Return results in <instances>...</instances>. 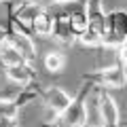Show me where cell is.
<instances>
[{"instance_id":"6da1fadb","label":"cell","mask_w":127,"mask_h":127,"mask_svg":"<svg viewBox=\"0 0 127 127\" xmlns=\"http://www.w3.org/2000/svg\"><path fill=\"white\" fill-rule=\"evenodd\" d=\"M127 42V11L114 9L106 13V26L102 34V47L104 49L119 51V47Z\"/></svg>"},{"instance_id":"7a4b0ae2","label":"cell","mask_w":127,"mask_h":127,"mask_svg":"<svg viewBox=\"0 0 127 127\" xmlns=\"http://www.w3.org/2000/svg\"><path fill=\"white\" fill-rule=\"evenodd\" d=\"M91 89H93V85L83 83L81 91L72 97L68 108L57 117L55 123L62 125V127H87V119H89V112H87V95H89Z\"/></svg>"},{"instance_id":"3957f363","label":"cell","mask_w":127,"mask_h":127,"mask_svg":"<svg viewBox=\"0 0 127 127\" xmlns=\"http://www.w3.org/2000/svg\"><path fill=\"white\" fill-rule=\"evenodd\" d=\"M83 83H89L93 87H102V89H123L127 85V70L119 62V64H112V66L83 74Z\"/></svg>"},{"instance_id":"277c9868","label":"cell","mask_w":127,"mask_h":127,"mask_svg":"<svg viewBox=\"0 0 127 127\" xmlns=\"http://www.w3.org/2000/svg\"><path fill=\"white\" fill-rule=\"evenodd\" d=\"M100 125L102 127H123L119 106L110 93L100 95Z\"/></svg>"},{"instance_id":"5b68a950","label":"cell","mask_w":127,"mask_h":127,"mask_svg":"<svg viewBox=\"0 0 127 127\" xmlns=\"http://www.w3.org/2000/svg\"><path fill=\"white\" fill-rule=\"evenodd\" d=\"M40 100L45 102V106L55 114V117H59L64 110L68 108V104L72 102V95L66 93V91L59 89V87H49V89H45L40 93Z\"/></svg>"},{"instance_id":"8992f818","label":"cell","mask_w":127,"mask_h":127,"mask_svg":"<svg viewBox=\"0 0 127 127\" xmlns=\"http://www.w3.org/2000/svg\"><path fill=\"white\" fill-rule=\"evenodd\" d=\"M4 76L17 87H28V85L34 83L36 72H34V68L30 66V62H21V64H15V66H6Z\"/></svg>"},{"instance_id":"52a82bcc","label":"cell","mask_w":127,"mask_h":127,"mask_svg":"<svg viewBox=\"0 0 127 127\" xmlns=\"http://www.w3.org/2000/svg\"><path fill=\"white\" fill-rule=\"evenodd\" d=\"M9 42L26 57V62H32V59L36 57V45H34V40H32L30 34L19 32V30H11L9 28Z\"/></svg>"},{"instance_id":"ba28073f","label":"cell","mask_w":127,"mask_h":127,"mask_svg":"<svg viewBox=\"0 0 127 127\" xmlns=\"http://www.w3.org/2000/svg\"><path fill=\"white\" fill-rule=\"evenodd\" d=\"M85 11H87V21H89V26H87V28L100 32V34H104V26H106L104 2H102V0H87Z\"/></svg>"},{"instance_id":"9c48e42d","label":"cell","mask_w":127,"mask_h":127,"mask_svg":"<svg viewBox=\"0 0 127 127\" xmlns=\"http://www.w3.org/2000/svg\"><path fill=\"white\" fill-rule=\"evenodd\" d=\"M51 36H53L57 42H62V45H70V42L76 40V36H74L72 28H70L68 13L53 15V32H51Z\"/></svg>"},{"instance_id":"30bf717a","label":"cell","mask_w":127,"mask_h":127,"mask_svg":"<svg viewBox=\"0 0 127 127\" xmlns=\"http://www.w3.org/2000/svg\"><path fill=\"white\" fill-rule=\"evenodd\" d=\"M30 30H32V34H36V36H40V38L51 36V32H53V15L45 9L34 21H32Z\"/></svg>"},{"instance_id":"8fae6325","label":"cell","mask_w":127,"mask_h":127,"mask_svg":"<svg viewBox=\"0 0 127 127\" xmlns=\"http://www.w3.org/2000/svg\"><path fill=\"white\" fill-rule=\"evenodd\" d=\"M68 19H70V28H72V32H74L76 38L81 36L83 32L87 30V26H89L85 6H74L72 11H68Z\"/></svg>"},{"instance_id":"7c38bea8","label":"cell","mask_w":127,"mask_h":127,"mask_svg":"<svg viewBox=\"0 0 127 127\" xmlns=\"http://www.w3.org/2000/svg\"><path fill=\"white\" fill-rule=\"evenodd\" d=\"M21 62H26V57H23V55L19 53L9 40L0 45V64H2V68H6V66H15V64H21Z\"/></svg>"},{"instance_id":"4fadbf2b","label":"cell","mask_w":127,"mask_h":127,"mask_svg":"<svg viewBox=\"0 0 127 127\" xmlns=\"http://www.w3.org/2000/svg\"><path fill=\"white\" fill-rule=\"evenodd\" d=\"M42 64H45V68L49 70L51 74H59L66 68V55L59 53V51H49V53L42 57Z\"/></svg>"},{"instance_id":"5bb4252c","label":"cell","mask_w":127,"mask_h":127,"mask_svg":"<svg viewBox=\"0 0 127 127\" xmlns=\"http://www.w3.org/2000/svg\"><path fill=\"white\" fill-rule=\"evenodd\" d=\"M17 114H19V106L15 104V95L0 100V117L2 119H17Z\"/></svg>"},{"instance_id":"9a60e30c","label":"cell","mask_w":127,"mask_h":127,"mask_svg":"<svg viewBox=\"0 0 127 127\" xmlns=\"http://www.w3.org/2000/svg\"><path fill=\"white\" fill-rule=\"evenodd\" d=\"M119 62H121L123 66L127 68V42H125V45H121V47H119Z\"/></svg>"},{"instance_id":"2e32d148","label":"cell","mask_w":127,"mask_h":127,"mask_svg":"<svg viewBox=\"0 0 127 127\" xmlns=\"http://www.w3.org/2000/svg\"><path fill=\"white\" fill-rule=\"evenodd\" d=\"M0 127H19L17 119H2L0 117Z\"/></svg>"},{"instance_id":"e0dca14e","label":"cell","mask_w":127,"mask_h":127,"mask_svg":"<svg viewBox=\"0 0 127 127\" xmlns=\"http://www.w3.org/2000/svg\"><path fill=\"white\" fill-rule=\"evenodd\" d=\"M9 40V28H0V45Z\"/></svg>"},{"instance_id":"ac0fdd59","label":"cell","mask_w":127,"mask_h":127,"mask_svg":"<svg viewBox=\"0 0 127 127\" xmlns=\"http://www.w3.org/2000/svg\"><path fill=\"white\" fill-rule=\"evenodd\" d=\"M15 91H9V89H0V100H6V97H13Z\"/></svg>"},{"instance_id":"d6986e66","label":"cell","mask_w":127,"mask_h":127,"mask_svg":"<svg viewBox=\"0 0 127 127\" xmlns=\"http://www.w3.org/2000/svg\"><path fill=\"white\" fill-rule=\"evenodd\" d=\"M42 127H62V125H57V123H47V125H42Z\"/></svg>"},{"instance_id":"ffe728a7","label":"cell","mask_w":127,"mask_h":127,"mask_svg":"<svg viewBox=\"0 0 127 127\" xmlns=\"http://www.w3.org/2000/svg\"><path fill=\"white\" fill-rule=\"evenodd\" d=\"M68 2H81V0H68Z\"/></svg>"},{"instance_id":"44dd1931","label":"cell","mask_w":127,"mask_h":127,"mask_svg":"<svg viewBox=\"0 0 127 127\" xmlns=\"http://www.w3.org/2000/svg\"><path fill=\"white\" fill-rule=\"evenodd\" d=\"M57 2H68V0H57Z\"/></svg>"},{"instance_id":"7402d4cb","label":"cell","mask_w":127,"mask_h":127,"mask_svg":"<svg viewBox=\"0 0 127 127\" xmlns=\"http://www.w3.org/2000/svg\"><path fill=\"white\" fill-rule=\"evenodd\" d=\"M0 2H4V0H0Z\"/></svg>"}]
</instances>
